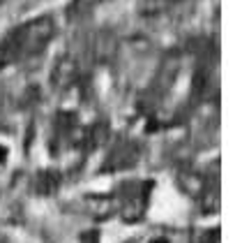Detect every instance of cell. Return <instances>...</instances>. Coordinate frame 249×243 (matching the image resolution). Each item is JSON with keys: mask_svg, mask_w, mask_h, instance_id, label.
<instances>
[{"mask_svg": "<svg viewBox=\"0 0 249 243\" xmlns=\"http://www.w3.org/2000/svg\"><path fill=\"white\" fill-rule=\"evenodd\" d=\"M86 208L95 220H107L116 213V199L113 195H90L86 197Z\"/></svg>", "mask_w": 249, "mask_h": 243, "instance_id": "cell-6", "label": "cell"}, {"mask_svg": "<svg viewBox=\"0 0 249 243\" xmlns=\"http://www.w3.org/2000/svg\"><path fill=\"white\" fill-rule=\"evenodd\" d=\"M148 243H169V239H166V236H152Z\"/></svg>", "mask_w": 249, "mask_h": 243, "instance_id": "cell-12", "label": "cell"}, {"mask_svg": "<svg viewBox=\"0 0 249 243\" xmlns=\"http://www.w3.org/2000/svg\"><path fill=\"white\" fill-rule=\"evenodd\" d=\"M60 171L53 169V167H46V169H39L35 174V183H33V188L39 197H51L58 192L60 188Z\"/></svg>", "mask_w": 249, "mask_h": 243, "instance_id": "cell-5", "label": "cell"}, {"mask_svg": "<svg viewBox=\"0 0 249 243\" xmlns=\"http://www.w3.org/2000/svg\"><path fill=\"white\" fill-rule=\"evenodd\" d=\"M7 155H9L7 146H0V164H5V162H7Z\"/></svg>", "mask_w": 249, "mask_h": 243, "instance_id": "cell-11", "label": "cell"}, {"mask_svg": "<svg viewBox=\"0 0 249 243\" xmlns=\"http://www.w3.org/2000/svg\"><path fill=\"white\" fill-rule=\"evenodd\" d=\"M152 181H124L113 192L116 213L124 223H139L150 204Z\"/></svg>", "mask_w": 249, "mask_h": 243, "instance_id": "cell-2", "label": "cell"}, {"mask_svg": "<svg viewBox=\"0 0 249 243\" xmlns=\"http://www.w3.org/2000/svg\"><path fill=\"white\" fill-rule=\"evenodd\" d=\"M76 61L74 58H60L53 67V74H51V83H53V88H60V90H67V88H74V83H76Z\"/></svg>", "mask_w": 249, "mask_h": 243, "instance_id": "cell-4", "label": "cell"}, {"mask_svg": "<svg viewBox=\"0 0 249 243\" xmlns=\"http://www.w3.org/2000/svg\"><path fill=\"white\" fill-rule=\"evenodd\" d=\"M192 243H219V229L210 227V229H194Z\"/></svg>", "mask_w": 249, "mask_h": 243, "instance_id": "cell-8", "label": "cell"}, {"mask_svg": "<svg viewBox=\"0 0 249 243\" xmlns=\"http://www.w3.org/2000/svg\"><path fill=\"white\" fill-rule=\"evenodd\" d=\"M79 239H81V243H99V232L97 229H88V232H83Z\"/></svg>", "mask_w": 249, "mask_h": 243, "instance_id": "cell-10", "label": "cell"}, {"mask_svg": "<svg viewBox=\"0 0 249 243\" xmlns=\"http://www.w3.org/2000/svg\"><path fill=\"white\" fill-rule=\"evenodd\" d=\"M139 158H141V146L134 139H118L116 144L111 146L102 171H127L139 162Z\"/></svg>", "mask_w": 249, "mask_h": 243, "instance_id": "cell-3", "label": "cell"}, {"mask_svg": "<svg viewBox=\"0 0 249 243\" xmlns=\"http://www.w3.org/2000/svg\"><path fill=\"white\" fill-rule=\"evenodd\" d=\"M53 35L55 23L51 17H37L12 28L0 40V70L37 58L46 49V44L53 40Z\"/></svg>", "mask_w": 249, "mask_h": 243, "instance_id": "cell-1", "label": "cell"}, {"mask_svg": "<svg viewBox=\"0 0 249 243\" xmlns=\"http://www.w3.org/2000/svg\"><path fill=\"white\" fill-rule=\"evenodd\" d=\"M176 2H180V0H143L141 9L145 14H157V12L171 7V5H176Z\"/></svg>", "mask_w": 249, "mask_h": 243, "instance_id": "cell-9", "label": "cell"}, {"mask_svg": "<svg viewBox=\"0 0 249 243\" xmlns=\"http://www.w3.org/2000/svg\"><path fill=\"white\" fill-rule=\"evenodd\" d=\"M178 185L185 195H189L192 199H198L201 197V192H203V188H205V179H203L201 171L189 169V167H187V169H182L178 174Z\"/></svg>", "mask_w": 249, "mask_h": 243, "instance_id": "cell-7", "label": "cell"}]
</instances>
